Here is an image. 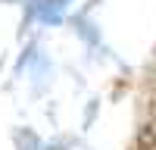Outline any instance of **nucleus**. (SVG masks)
<instances>
[]
</instances>
